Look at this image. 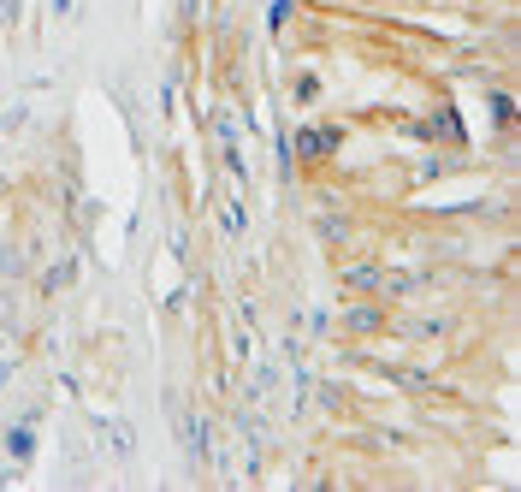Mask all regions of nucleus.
Masks as SVG:
<instances>
[{"label": "nucleus", "instance_id": "obj_1", "mask_svg": "<svg viewBox=\"0 0 521 492\" xmlns=\"http://www.w3.org/2000/svg\"><path fill=\"white\" fill-rule=\"evenodd\" d=\"M101 433H107V439H113V451H119V457H130V451H136V439H130V427H125V421H113V427H101Z\"/></svg>", "mask_w": 521, "mask_h": 492}]
</instances>
